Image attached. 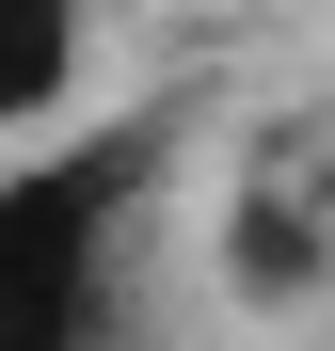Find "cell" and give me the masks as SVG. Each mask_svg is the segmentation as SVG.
Instances as JSON below:
<instances>
[{
    "label": "cell",
    "mask_w": 335,
    "mask_h": 351,
    "mask_svg": "<svg viewBox=\"0 0 335 351\" xmlns=\"http://www.w3.org/2000/svg\"><path fill=\"white\" fill-rule=\"evenodd\" d=\"M144 160H160V128H96L64 160L0 176V351H96L112 240H128V208H144Z\"/></svg>",
    "instance_id": "obj_1"
},
{
    "label": "cell",
    "mask_w": 335,
    "mask_h": 351,
    "mask_svg": "<svg viewBox=\"0 0 335 351\" xmlns=\"http://www.w3.org/2000/svg\"><path fill=\"white\" fill-rule=\"evenodd\" d=\"M64 80H80V0H0V128L64 112Z\"/></svg>",
    "instance_id": "obj_2"
}]
</instances>
